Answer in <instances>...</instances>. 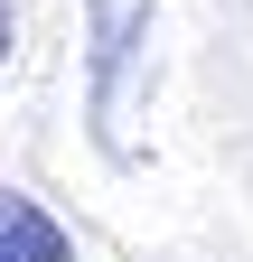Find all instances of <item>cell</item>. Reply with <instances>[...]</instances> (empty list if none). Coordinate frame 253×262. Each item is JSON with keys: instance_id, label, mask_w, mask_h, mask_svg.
I'll return each mask as SVG.
<instances>
[{"instance_id": "cell-2", "label": "cell", "mask_w": 253, "mask_h": 262, "mask_svg": "<svg viewBox=\"0 0 253 262\" xmlns=\"http://www.w3.org/2000/svg\"><path fill=\"white\" fill-rule=\"evenodd\" d=\"M0 66H10V0H0Z\"/></svg>"}, {"instance_id": "cell-1", "label": "cell", "mask_w": 253, "mask_h": 262, "mask_svg": "<svg viewBox=\"0 0 253 262\" xmlns=\"http://www.w3.org/2000/svg\"><path fill=\"white\" fill-rule=\"evenodd\" d=\"M0 262H75V244H66V225H56L38 196L0 187Z\"/></svg>"}]
</instances>
